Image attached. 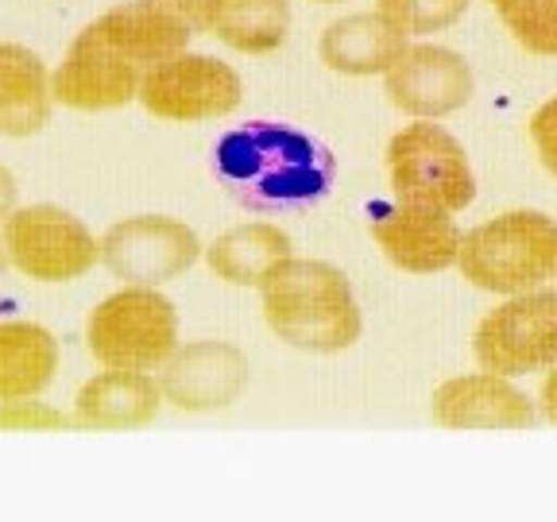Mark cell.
<instances>
[{
  "label": "cell",
  "mask_w": 557,
  "mask_h": 522,
  "mask_svg": "<svg viewBox=\"0 0 557 522\" xmlns=\"http://www.w3.org/2000/svg\"><path fill=\"white\" fill-rule=\"evenodd\" d=\"M260 310L283 345L310 357L348 352L364 333V313L348 275L313 256H290L263 278Z\"/></svg>",
  "instance_id": "cell-1"
},
{
  "label": "cell",
  "mask_w": 557,
  "mask_h": 522,
  "mask_svg": "<svg viewBox=\"0 0 557 522\" xmlns=\"http://www.w3.org/2000/svg\"><path fill=\"white\" fill-rule=\"evenodd\" d=\"M218 166L236 198L256 209H283L318 198L333 171L322 144L268 121L228 132L218 148Z\"/></svg>",
  "instance_id": "cell-2"
},
{
  "label": "cell",
  "mask_w": 557,
  "mask_h": 522,
  "mask_svg": "<svg viewBox=\"0 0 557 522\" xmlns=\"http://www.w3.org/2000/svg\"><path fill=\"white\" fill-rule=\"evenodd\" d=\"M457 271L484 295L511 298L557 283V221L542 209H507L465 233Z\"/></svg>",
  "instance_id": "cell-3"
},
{
  "label": "cell",
  "mask_w": 557,
  "mask_h": 522,
  "mask_svg": "<svg viewBox=\"0 0 557 522\" xmlns=\"http://www.w3.org/2000/svg\"><path fill=\"white\" fill-rule=\"evenodd\" d=\"M178 345V310L163 287L121 283L86 313V348L101 368L159 372Z\"/></svg>",
  "instance_id": "cell-4"
},
{
  "label": "cell",
  "mask_w": 557,
  "mask_h": 522,
  "mask_svg": "<svg viewBox=\"0 0 557 522\" xmlns=\"http://www.w3.org/2000/svg\"><path fill=\"white\" fill-rule=\"evenodd\" d=\"M383 163H387V183H392L395 201L461 213L476 198V174H472L469 151L437 121L403 124L387 139Z\"/></svg>",
  "instance_id": "cell-5"
},
{
  "label": "cell",
  "mask_w": 557,
  "mask_h": 522,
  "mask_svg": "<svg viewBox=\"0 0 557 522\" xmlns=\"http://www.w3.org/2000/svg\"><path fill=\"white\" fill-rule=\"evenodd\" d=\"M0 244L9 252V268L44 287L78 283L101 263V236L54 201L16 206L0 228Z\"/></svg>",
  "instance_id": "cell-6"
},
{
  "label": "cell",
  "mask_w": 557,
  "mask_h": 522,
  "mask_svg": "<svg viewBox=\"0 0 557 522\" xmlns=\"http://www.w3.org/2000/svg\"><path fill=\"white\" fill-rule=\"evenodd\" d=\"M472 357L484 372L522 375L557 364V287L499 298L472 330Z\"/></svg>",
  "instance_id": "cell-7"
},
{
  "label": "cell",
  "mask_w": 557,
  "mask_h": 522,
  "mask_svg": "<svg viewBox=\"0 0 557 522\" xmlns=\"http://www.w3.org/2000/svg\"><path fill=\"white\" fill-rule=\"evenodd\" d=\"M136 101L144 104V113L163 124L225 121L240 109L244 78L218 54L178 51L144 74Z\"/></svg>",
  "instance_id": "cell-8"
},
{
  "label": "cell",
  "mask_w": 557,
  "mask_h": 522,
  "mask_svg": "<svg viewBox=\"0 0 557 522\" xmlns=\"http://www.w3.org/2000/svg\"><path fill=\"white\" fill-rule=\"evenodd\" d=\"M201 256V236L171 213H132L101 233V268L132 287H166Z\"/></svg>",
  "instance_id": "cell-9"
},
{
  "label": "cell",
  "mask_w": 557,
  "mask_h": 522,
  "mask_svg": "<svg viewBox=\"0 0 557 522\" xmlns=\"http://www.w3.org/2000/svg\"><path fill=\"white\" fill-rule=\"evenodd\" d=\"M434 426L453 434H527L539 426V399L522 391L511 375L461 372L449 375L430 395Z\"/></svg>",
  "instance_id": "cell-10"
},
{
  "label": "cell",
  "mask_w": 557,
  "mask_h": 522,
  "mask_svg": "<svg viewBox=\"0 0 557 522\" xmlns=\"http://www.w3.org/2000/svg\"><path fill=\"white\" fill-rule=\"evenodd\" d=\"M166 407L183 414H218L240 402L252 383V360L233 340L201 337L174 348V357L159 368Z\"/></svg>",
  "instance_id": "cell-11"
},
{
  "label": "cell",
  "mask_w": 557,
  "mask_h": 522,
  "mask_svg": "<svg viewBox=\"0 0 557 522\" xmlns=\"http://www.w3.org/2000/svg\"><path fill=\"white\" fill-rule=\"evenodd\" d=\"M383 94L410 121H442L472 101L476 78L461 51L442 44H410L383 74Z\"/></svg>",
  "instance_id": "cell-12"
},
{
  "label": "cell",
  "mask_w": 557,
  "mask_h": 522,
  "mask_svg": "<svg viewBox=\"0 0 557 522\" xmlns=\"http://www.w3.org/2000/svg\"><path fill=\"white\" fill-rule=\"evenodd\" d=\"M144 74L148 70H139L136 62L104 47L97 35L82 27L51 74L54 104L74 109V113H113L136 101Z\"/></svg>",
  "instance_id": "cell-13"
},
{
  "label": "cell",
  "mask_w": 557,
  "mask_h": 522,
  "mask_svg": "<svg viewBox=\"0 0 557 522\" xmlns=\"http://www.w3.org/2000/svg\"><path fill=\"white\" fill-rule=\"evenodd\" d=\"M461 240V225L445 209L395 201L372 221V244L380 248V256L407 275H442V271L457 268Z\"/></svg>",
  "instance_id": "cell-14"
},
{
  "label": "cell",
  "mask_w": 557,
  "mask_h": 522,
  "mask_svg": "<svg viewBox=\"0 0 557 522\" xmlns=\"http://www.w3.org/2000/svg\"><path fill=\"white\" fill-rule=\"evenodd\" d=\"M166 407L163 387L156 372H128V368H101L94 372L70 402V414L78 430L97 434H124V430H144Z\"/></svg>",
  "instance_id": "cell-15"
},
{
  "label": "cell",
  "mask_w": 557,
  "mask_h": 522,
  "mask_svg": "<svg viewBox=\"0 0 557 522\" xmlns=\"http://www.w3.org/2000/svg\"><path fill=\"white\" fill-rule=\"evenodd\" d=\"M407 47V35L387 24L375 9L330 20L318 35L322 66L333 74H345V78H383L403 59Z\"/></svg>",
  "instance_id": "cell-16"
},
{
  "label": "cell",
  "mask_w": 557,
  "mask_h": 522,
  "mask_svg": "<svg viewBox=\"0 0 557 522\" xmlns=\"http://www.w3.org/2000/svg\"><path fill=\"white\" fill-rule=\"evenodd\" d=\"M86 32L97 35L104 47H113L128 62H136L139 70H151L159 62L174 59L178 51H190L194 27L148 4V0H128V4H116V9L89 20Z\"/></svg>",
  "instance_id": "cell-17"
},
{
  "label": "cell",
  "mask_w": 557,
  "mask_h": 522,
  "mask_svg": "<svg viewBox=\"0 0 557 522\" xmlns=\"http://www.w3.org/2000/svg\"><path fill=\"white\" fill-rule=\"evenodd\" d=\"M290 256H295V240L283 225H275V221H240V225L213 236L201 260L228 287L260 290L263 278Z\"/></svg>",
  "instance_id": "cell-18"
},
{
  "label": "cell",
  "mask_w": 557,
  "mask_h": 522,
  "mask_svg": "<svg viewBox=\"0 0 557 522\" xmlns=\"http://www.w3.org/2000/svg\"><path fill=\"white\" fill-rule=\"evenodd\" d=\"M51 74L32 47L0 44V136L27 139L47 128L54 109Z\"/></svg>",
  "instance_id": "cell-19"
},
{
  "label": "cell",
  "mask_w": 557,
  "mask_h": 522,
  "mask_svg": "<svg viewBox=\"0 0 557 522\" xmlns=\"http://www.w3.org/2000/svg\"><path fill=\"white\" fill-rule=\"evenodd\" d=\"M62 368V345L32 318L0 322V402L44 399Z\"/></svg>",
  "instance_id": "cell-20"
},
{
  "label": "cell",
  "mask_w": 557,
  "mask_h": 522,
  "mask_svg": "<svg viewBox=\"0 0 557 522\" xmlns=\"http://www.w3.org/2000/svg\"><path fill=\"white\" fill-rule=\"evenodd\" d=\"M290 24V0H209L201 35H213L236 54H275L287 44Z\"/></svg>",
  "instance_id": "cell-21"
},
{
  "label": "cell",
  "mask_w": 557,
  "mask_h": 522,
  "mask_svg": "<svg viewBox=\"0 0 557 522\" xmlns=\"http://www.w3.org/2000/svg\"><path fill=\"white\" fill-rule=\"evenodd\" d=\"M469 4L472 0H375L372 9L392 27H399L407 39H426L457 24L469 12Z\"/></svg>",
  "instance_id": "cell-22"
},
{
  "label": "cell",
  "mask_w": 557,
  "mask_h": 522,
  "mask_svg": "<svg viewBox=\"0 0 557 522\" xmlns=\"http://www.w3.org/2000/svg\"><path fill=\"white\" fill-rule=\"evenodd\" d=\"M499 20L522 51L557 59V0H515L499 9Z\"/></svg>",
  "instance_id": "cell-23"
},
{
  "label": "cell",
  "mask_w": 557,
  "mask_h": 522,
  "mask_svg": "<svg viewBox=\"0 0 557 522\" xmlns=\"http://www.w3.org/2000/svg\"><path fill=\"white\" fill-rule=\"evenodd\" d=\"M78 430L74 414L47 399H16L0 402V434H62Z\"/></svg>",
  "instance_id": "cell-24"
},
{
  "label": "cell",
  "mask_w": 557,
  "mask_h": 522,
  "mask_svg": "<svg viewBox=\"0 0 557 522\" xmlns=\"http://www.w3.org/2000/svg\"><path fill=\"white\" fill-rule=\"evenodd\" d=\"M527 132H531V144H534L539 163L546 166V174H554L557 178V97H549L546 104L534 109Z\"/></svg>",
  "instance_id": "cell-25"
},
{
  "label": "cell",
  "mask_w": 557,
  "mask_h": 522,
  "mask_svg": "<svg viewBox=\"0 0 557 522\" xmlns=\"http://www.w3.org/2000/svg\"><path fill=\"white\" fill-rule=\"evenodd\" d=\"M534 399H539V414L546 418L549 426H557V364L542 372L539 395H534Z\"/></svg>",
  "instance_id": "cell-26"
},
{
  "label": "cell",
  "mask_w": 557,
  "mask_h": 522,
  "mask_svg": "<svg viewBox=\"0 0 557 522\" xmlns=\"http://www.w3.org/2000/svg\"><path fill=\"white\" fill-rule=\"evenodd\" d=\"M20 206V186H16V174L9 171V166L0 163V228H4V221L16 213Z\"/></svg>",
  "instance_id": "cell-27"
},
{
  "label": "cell",
  "mask_w": 557,
  "mask_h": 522,
  "mask_svg": "<svg viewBox=\"0 0 557 522\" xmlns=\"http://www.w3.org/2000/svg\"><path fill=\"white\" fill-rule=\"evenodd\" d=\"M4 271H9V252H4V244H0V278H4Z\"/></svg>",
  "instance_id": "cell-28"
},
{
  "label": "cell",
  "mask_w": 557,
  "mask_h": 522,
  "mask_svg": "<svg viewBox=\"0 0 557 522\" xmlns=\"http://www.w3.org/2000/svg\"><path fill=\"white\" fill-rule=\"evenodd\" d=\"M487 4H492V9L499 12V9H507V4H515V0H487Z\"/></svg>",
  "instance_id": "cell-29"
},
{
  "label": "cell",
  "mask_w": 557,
  "mask_h": 522,
  "mask_svg": "<svg viewBox=\"0 0 557 522\" xmlns=\"http://www.w3.org/2000/svg\"><path fill=\"white\" fill-rule=\"evenodd\" d=\"M310 4H348V0H310Z\"/></svg>",
  "instance_id": "cell-30"
}]
</instances>
